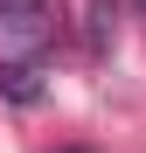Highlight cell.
<instances>
[{
  "instance_id": "7a4b0ae2",
  "label": "cell",
  "mask_w": 146,
  "mask_h": 153,
  "mask_svg": "<svg viewBox=\"0 0 146 153\" xmlns=\"http://www.w3.org/2000/svg\"><path fill=\"white\" fill-rule=\"evenodd\" d=\"M0 97L35 105V97H42V70H35V63H0Z\"/></svg>"
},
{
  "instance_id": "6da1fadb",
  "label": "cell",
  "mask_w": 146,
  "mask_h": 153,
  "mask_svg": "<svg viewBox=\"0 0 146 153\" xmlns=\"http://www.w3.org/2000/svg\"><path fill=\"white\" fill-rule=\"evenodd\" d=\"M42 21H49V0H0V28L7 35H42Z\"/></svg>"
},
{
  "instance_id": "3957f363",
  "label": "cell",
  "mask_w": 146,
  "mask_h": 153,
  "mask_svg": "<svg viewBox=\"0 0 146 153\" xmlns=\"http://www.w3.org/2000/svg\"><path fill=\"white\" fill-rule=\"evenodd\" d=\"M139 7H146V0H139Z\"/></svg>"
}]
</instances>
